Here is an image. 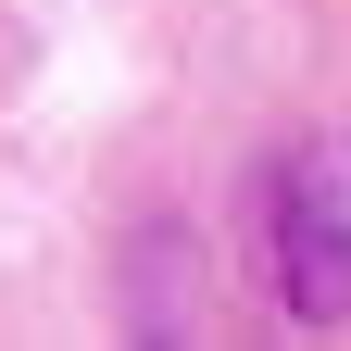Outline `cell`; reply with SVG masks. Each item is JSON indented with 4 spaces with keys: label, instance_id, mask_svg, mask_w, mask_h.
I'll list each match as a JSON object with an SVG mask.
<instances>
[{
    "label": "cell",
    "instance_id": "6da1fadb",
    "mask_svg": "<svg viewBox=\"0 0 351 351\" xmlns=\"http://www.w3.org/2000/svg\"><path fill=\"white\" fill-rule=\"evenodd\" d=\"M251 251L289 326H351V138H301L263 176Z\"/></svg>",
    "mask_w": 351,
    "mask_h": 351
}]
</instances>
